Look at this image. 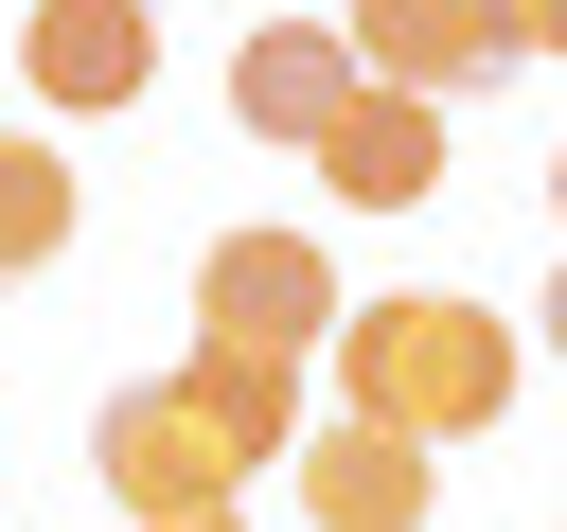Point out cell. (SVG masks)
<instances>
[{"mask_svg":"<svg viewBox=\"0 0 567 532\" xmlns=\"http://www.w3.org/2000/svg\"><path fill=\"white\" fill-rule=\"evenodd\" d=\"M337 408L390 426V443H478L514 408V319L461 301V284H390L337 319Z\"/></svg>","mask_w":567,"mask_h":532,"instance_id":"obj_1","label":"cell"},{"mask_svg":"<svg viewBox=\"0 0 567 532\" xmlns=\"http://www.w3.org/2000/svg\"><path fill=\"white\" fill-rule=\"evenodd\" d=\"M248 426L195 390V372H124L106 408H89V479H106V514L124 532H195V514H230L248 497Z\"/></svg>","mask_w":567,"mask_h":532,"instance_id":"obj_2","label":"cell"},{"mask_svg":"<svg viewBox=\"0 0 567 532\" xmlns=\"http://www.w3.org/2000/svg\"><path fill=\"white\" fill-rule=\"evenodd\" d=\"M337 35H354V71H372V89H408V106H478V89H514V71H532L514 0H337Z\"/></svg>","mask_w":567,"mask_h":532,"instance_id":"obj_3","label":"cell"},{"mask_svg":"<svg viewBox=\"0 0 567 532\" xmlns=\"http://www.w3.org/2000/svg\"><path fill=\"white\" fill-rule=\"evenodd\" d=\"M354 301H337V266H319V231H213V266H195V337H248V355H301V337H337Z\"/></svg>","mask_w":567,"mask_h":532,"instance_id":"obj_4","label":"cell"},{"mask_svg":"<svg viewBox=\"0 0 567 532\" xmlns=\"http://www.w3.org/2000/svg\"><path fill=\"white\" fill-rule=\"evenodd\" d=\"M354 106H372V71H354L337 18H266V35L230 53V124H248V142H301V160H319Z\"/></svg>","mask_w":567,"mask_h":532,"instance_id":"obj_5","label":"cell"},{"mask_svg":"<svg viewBox=\"0 0 567 532\" xmlns=\"http://www.w3.org/2000/svg\"><path fill=\"white\" fill-rule=\"evenodd\" d=\"M142 18H159V0H35V18H18L35 106H71V124H89V106H142V89H159V35H142Z\"/></svg>","mask_w":567,"mask_h":532,"instance_id":"obj_6","label":"cell"},{"mask_svg":"<svg viewBox=\"0 0 567 532\" xmlns=\"http://www.w3.org/2000/svg\"><path fill=\"white\" fill-rule=\"evenodd\" d=\"M425 443H390V426H301V532H425Z\"/></svg>","mask_w":567,"mask_h":532,"instance_id":"obj_7","label":"cell"},{"mask_svg":"<svg viewBox=\"0 0 567 532\" xmlns=\"http://www.w3.org/2000/svg\"><path fill=\"white\" fill-rule=\"evenodd\" d=\"M319 177L354 195V213H425L443 195V106H408V89H372L337 142H319Z\"/></svg>","mask_w":567,"mask_h":532,"instance_id":"obj_8","label":"cell"},{"mask_svg":"<svg viewBox=\"0 0 567 532\" xmlns=\"http://www.w3.org/2000/svg\"><path fill=\"white\" fill-rule=\"evenodd\" d=\"M71 213H89V177H71L53 142H0V284H35V266L71 248Z\"/></svg>","mask_w":567,"mask_h":532,"instance_id":"obj_9","label":"cell"},{"mask_svg":"<svg viewBox=\"0 0 567 532\" xmlns=\"http://www.w3.org/2000/svg\"><path fill=\"white\" fill-rule=\"evenodd\" d=\"M514 35H532V53H567V0H514Z\"/></svg>","mask_w":567,"mask_h":532,"instance_id":"obj_10","label":"cell"},{"mask_svg":"<svg viewBox=\"0 0 567 532\" xmlns=\"http://www.w3.org/2000/svg\"><path fill=\"white\" fill-rule=\"evenodd\" d=\"M549 355H567V266H549Z\"/></svg>","mask_w":567,"mask_h":532,"instance_id":"obj_11","label":"cell"},{"mask_svg":"<svg viewBox=\"0 0 567 532\" xmlns=\"http://www.w3.org/2000/svg\"><path fill=\"white\" fill-rule=\"evenodd\" d=\"M549 213H567V160H549Z\"/></svg>","mask_w":567,"mask_h":532,"instance_id":"obj_12","label":"cell"},{"mask_svg":"<svg viewBox=\"0 0 567 532\" xmlns=\"http://www.w3.org/2000/svg\"><path fill=\"white\" fill-rule=\"evenodd\" d=\"M195 532H248V514H195Z\"/></svg>","mask_w":567,"mask_h":532,"instance_id":"obj_13","label":"cell"}]
</instances>
